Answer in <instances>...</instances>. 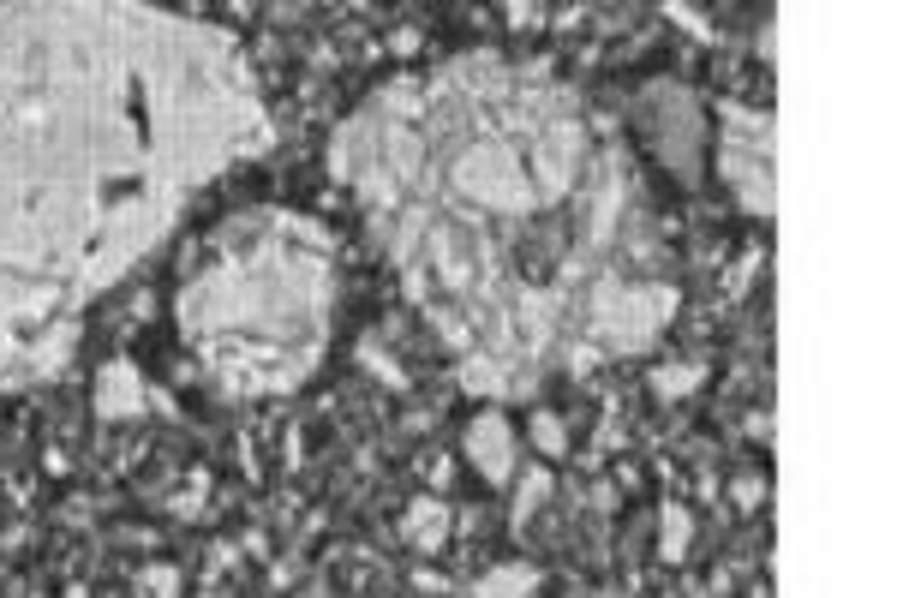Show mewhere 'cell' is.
<instances>
[{
	"instance_id": "6da1fadb",
	"label": "cell",
	"mask_w": 897,
	"mask_h": 598,
	"mask_svg": "<svg viewBox=\"0 0 897 598\" xmlns=\"http://www.w3.org/2000/svg\"><path fill=\"white\" fill-rule=\"evenodd\" d=\"M467 461L478 467L485 485H509V473H515V437H509L502 413H478L467 425Z\"/></svg>"
},
{
	"instance_id": "7a4b0ae2",
	"label": "cell",
	"mask_w": 897,
	"mask_h": 598,
	"mask_svg": "<svg viewBox=\"0 0 897 598\" xmlns=\"http://www.w3.org/2000/svg\"><path fill=\"white\" fill-rule=\"evenodd\" d=\"M96 413L102 419H126L144 413V378L132 371V359H108L96 378Z\"/></svg>"
},
{
	"instance_id": "3957f363",
	"label": "cell",
	"mask_w": 897,
	"mask_h": 598,
	"mask_svg": "<svg viewBox=\"0 0 897 598\" xmlns=\"http://www.w3.org/2000/svg\"><path fill=\"white\" fill-rule=\"evenodd\" d=\"M401 533L413 538V551H437L443 538H449V502H437V497L407 502V515H401Z\"/></svg>"
},
{
	"instance_id": "277c9868",
	"label": "cell",
	"mask_w": 897,
	"mask_h": 598,
	"mask_svg": "<svg viewBox=\"0 0 897 598\" xmlns=\"http://www.w3.org/2000/svg\"><path fill=\"white\" fill-rule=\"evenodd\" d=\"M688 544H694V520H688V509H682V502H664V509H658V557L682 562V557H688Z\"/></svg>"
},
{
	"instance_id": "5b68a950",
	"label": "cell",
	"mask_w": 897,
	"mask_h": 598,
	"mask_svg": "<svg viewBox=\"0 0 897 598\" xmlns=\"http://www.w3.org/2000/svg\"><path fill=\"white\" fill-rule=\"evenodd\" d=\"M700 378H706V365L700 359H670V365H652V395L658 401H682L694 395Z\"/></svg>"
},
{
	"instance_id": "8992f818",
	"label": "cell",
	"mask_w": 897,
	"mask_h": 598,
	"mask_svg": "<svg viewBox=\"0 0 897 598\" xmlns=\"http://www.w3.org/2000/svg\"><path fill=\"white\" fill-rule=\"evenodd\" d=\"M538 575L527 569V562H509V569H491V575L473 586V598H533Z\"/></svg>"
},
{
	"instance_id": "52a82bcc",
	"label": "cell",
	"mask_w": 897,
	"mask_h": 598,
	"mask_svg": "<svg viewBox=\"0 0 897 598\" xmlns=\"http://www.w3.org/2000/svg\"><path fill=\"white\" fill-rule=\"evenodd\" d=\"M544 497H551V473H544V467H527L520 485H515V527H527V515L544 509Z\"/></svg>"
},
{
	"instance_id": "ba28073f",
	"label": "cell",
	"mask_w": 897,
	"mask_h": 598,
	"mask_svg": "<svg viewBox=\"0 0 897 598\" xmlns=\"http://www.w3.org/2000/svg\"><path fill=\"white\" fill-rule=\"evenodd\" d=\"M527 431H533V443H538V455H544V461L569 455V431H562L557 413H533V419H527Z\"/></svg>"
},
{
	"instance_id": "9c48e42d",
	"label": "cell",
	"mask_w": 897,
	"mask_h": 598,
	"mask_svg": "<svg viewBox=\"0 0 897 598\" xmlns=\"http://www.w3.org/2000/svg\"><path fill=\"white\" fill-rule=\"evenodd\" d=\"M359 359H365V371H371V378H383L389 389H407V371L395 365V353H389V347H378V341H359Z\"/></svg>"
},
{
	"instance_id": "30bf717a",
	"label": "cell",
	"mask_w": 897,
	"mask_h": 598,
	"mask_svg": "<svg viewBox=\"0 0 897 598\" xmlns=\"http://www.w3.org/2000/svg\"><path fill=\"white\" fill-rule=\"evenodd\" d=\"M730 497H736L742 509H760V502H766V478H760V473H742L736 485H730Z\"/></svg>"
},
{
	"instance_id": "8fae6325",
	"label": "cell",
	"mask_w": 897,
	"mask_h": 598,
	"mask_svg": "<svg viewBox=\"0 0 897 598\" xmlns=\"http://www.w3.org/2000/svg\"><path fill=\"white\" fill-rule=\"evenodd\" d=\"M419 473H425V485H431V491H443V485L455 478V461H449V455H425V461H419Z\"/></svg>"
},
{
	"instance_id": "7c38bea8",
	"label": "cell",
	"mask_w": 897,
	"mask_h": 598,
	"mask_svg": "<svg viewBox=\"0 0 897 598\" xmlns=\"http://www.w3.org/2000/svg\"><path fill=\"white\" fill-rule=\"evenodd\" d=\"M664 12H670V19H677V24H682V30H688V37H700V42H706V37H712V24H706V19H700V12H694V6H664Z\"/></svg>"
},
{
	"instance_id": "4fadbf2b",
	"label": "cell",
	"mask_w": 897,
	"mask_h": 598,
	"mask_svg": "<svg viewBox=\"0 0 897 598\" xmlns=\"http://www.w3.org/2000/svg\"><path fill=\"white\" fill-rule=\"evenodd\" d=\"M502 19L515 24V30H538V24L551 19V12H544V6H502Z\"/></svg>"
},
{
	"instance_id": "5bb4252c",
	"label": "cell",
	"mask_w": 897,
	"mask_h": 598,
	"mask_svg": "<svg viewBox=\"0 0 897 598\" xmlns=\"http://www.w3.org/2000/svg\"><path fill=\"white\" fill-rule=\"evenodd\" d=\"M144 580H150V593H156V598H174V593H179V575L168 569V562H162V569H150Z\"/></svg>"
},
{
	"instance_id": "9a60e30c",
	"label": "cell",
	"mask_w": 897,
	"mask_h": 598,
	"mask_svg": "<svg viewBox=\"0 0 897 598\" xmlns=\"http://www.w3.org/2000/svg\"><path fill=\"white\" fill-rule=\"evenodd\" d=\"M42 473L66 478V473H72V449H48V455H42Z\"/></svg>"
},
{
	"instance_id": "2e32d148",
	"label": "cell",
	"mask_w": 897,
	"mask_h": 598,
	"mask_svg": "<svg viewBox=\"0 0 897 598\" xmlns=\"http://www.w3.org/2000/svg\"><path fill=\"white\" fill-rule=\"evenodd\" d=\"M413 586L419 593H449V580H443L437 569H413Z\"/></svg>"
},
{
	"instance_id": "e0dca14e",
	"label": "cell",
	"mask_w": 897,
	"mask_h": 598,
	"mask_svg": "<svg viewBox=\"0 0 897 598\" xmlns=\"http://www.w3.org/2000/svg\"><path fill=\"white\" fill-rule=\"evenodd\" d=\"M748 437H754V443H772V413H748Z\"/></svg>"
},
{
	"instance_id": "ac0fdd59",
	"label": "cell",
	"mask_w": 897,
	"mask_h": 598,
	"mask_svg": "<svg viewBox=\"0 0 897 598\" xmlns=\"http://www.w3.org/2000/svg\"><path fill=\"white\" fill-rule=\"evenodd\" d=\"M389 48H395V54H413V48H419V30H395V37H389Z\"/></svg>"
},
{
	"instance_id": "d6986e66",
	"label": "cell",
	"mask_w": 897,
	"mask_h": 598,
	"mask_svg": "<svg viewBox=\"0 0 897 598\" xmlns=\"http://www.w3.org/2000/svg\"><path fill=\"white\" fill-rule=\"evenodd\" d=\"M245 557H270V538H263V533H245Z\"/></svg>"
},
{
	"instance_id": "ffe728a7",
	"label": "cell",
	"mask_w": 897,
	"mask_h": 598,
	"mask_svg": "<svg viewBox=\"0 0 897 598\" xmlns=\"http://www.w3.org/2000/svg\"><path fill=\"white\" fill-rule=\"evenodd\" d=\"M604 598H617V593H604Z\"/></svg>"
}]
</instances>
